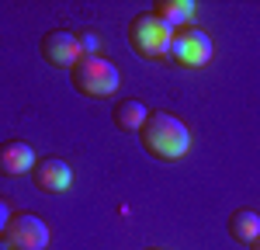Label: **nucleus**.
<instances>
[{"instance_id":"nucleus-11","label":"nucleus","mask_w":260,"mask_h":250,"mask_svg":"<svg viewBox=\"0 0 260 250\" xmlns=\"http://www.w3.org/2000/svg\"><path fill=\"white\" fill-rule=\"evenodd\" d=\"M153 14L160 21H167L174 32H180V28H187L191 18H194V4H191V0H160V4L153 7Z\"/></svg>"},{"instance_id":"nucleus-3","label":"nucleus","mask_w":260,"mask_h":250,"mask_svg":"<svg viewBox=\"0 0 260 250\" xmlns=\"http://www.w3.org/2000/svg\"><path fill=\"white\" fill-rule=\"evenodd\" d=\"M128 45L139 52L142 59H170V45H174V28L160 21L153 11L136 14L128 21Z\"/></svg>"},{"instance_id":"nucleus-5","label":"nucleus","mask_w":260,"mask_h":250,"mask_svg":"<svg viewBox=\"0 0 260 250\" xmlns=\"http://www.w3.org/2000/svg\"><path fill=\"white\" fill-rule=\"evenodd\" d=\"M49 240H52V233H49V226L42 223L39 215L14 212V219H11V226H7L0 243L7 250H45Z\"/></svg>"},{"instance_id":"nucleus-2","label":"nucleus","mask_w":260,"mask_h":250,"mask_svg":"<svg viewBox=\"0 0 260 250\" xmlns=\"http://www.w3.org/2000/svg\"><path fill=\"white\" fill-rule=\"evenodd\" d=\"M70 83L80 90L83 98L104 101V98H111V94L118 90L121 73L108 56H83V59L70 70Z\"/></svg>"},{"instance_id":"nucleus-12","label":"nucleus","mask_w":260,"mask_h":250,"mask_svg":"<svg viewBox=\"0 0 260 250\" xmlns=\"http://www.w3.org/2000/svg\"><path fill=\"white\" fill-rule=\"evenodd\" d=\"M77 35H80L83 56H101V35L98 32H77Z\"/></svg>"},{"instance_id":"nucleus-8","label":"nucleus","mask_w":260,"mask_h":250,"mask_svg":"<svg viewBox=\"0 0 260 250\" xmlns=\"http://www.w3.org/2000/svg\"><path fill=\"white\" fill-rule=\"evenodd\" d=\"M35 164H39V153H35L31 143H24V139H7V143H0V174H4V177L31 174Z\"/></svg>"},{"instance_id":"nucleus-4","label":"nucleus","mask_w":260,"mask_h":250,"mask_svg":"<svg viewBox=\"0 0 260 250\" xmlns=\"http://www.w3.org/2000/svg\"><path fill=\"white\" fill-rule=\"evenodd\" d=\"M215 56V45L208 39V32L201 28H180L174 32V45H170V59L177 63L180 70H205Z\"/></svg>"},{"instance_id":"nucleus-14","label":"nucleus","mask_w":260,"mask_h":250,"mask_svg":"<svg viewBox=\"0 0 260 250\" xmlns=\"http://www.w3.org/2000/svg\"><path fill=\"white\" fill-rule=\"evenodd\" d=\"M250 250H260V236H257V240H253V243H250Z\"/></svg>"},{"instance_id":"nucleus-15","label":"nucleus","mask_w":260,"mask_h":250,"mask_svg":"<svg viewBox=\"0 0 260 250\" xmlns=\"http://www.w3.org/2000/svg\"><path fill=\"white\" fill-rule=\"evenodd\" d=\"M146 250H160V247H146Z\"/></svg>"},{"instance_id":"nucleus-10","label":"nucleus","mask_w":260,"mask_h":250,"mask_svg":"<svg viewBox=\"0 0 260 250\" xmlns=\"http://www.w3.org/2000/svg\"><path fill=\"white\" fill-rule=\"evenodd\" d=\"M229 236H233L236 243H243V247H250L260 236V215L253 208H236V212L229 215Z\"/></svg>"},{"instance_id":"nucleus-1","label":"nucleus","mask_w":260,"mask_h":250,"mask_svg":"<svg viewBox=\"0 0 260 250\" xmlns=\"http://www.w3.org/2000/svg\"><path fill=\"white\" fill-rule=\"evenodd\" d=\"M139 143L153 160L174 164V160H184L191 153L194 139H191L187 122H180L177 115H170V111H149L146 125L139 129Z\"/></svg>"},{"instance_id":"nucleus-13","label":"nucleus","mask_w":260,"mask_h":250,"mask_svg":"<svg viewBox=\"0 0 260 250\" xmlns=\"http://www.w3.org/2000/svg\"><path fill=\"white\" fill-rule=\"evenodd\" d=\"M11 219H14V205L0 195V240H4V233H7V226H11Z\"/></svg>"},{"instance_id":"nucleus-9","label":"nucleus","mask_w":260,"mask_h":250,"mask_svg":"<svg viewBox=\"0 0 260 250\" xmlns=\"http://www.w3.org/2000/svg\"><path fill=\"white\" fill-rule=\"evenodd\" d=\"M146 118H149V111H146V104L136 101V98H121V101H115V108H111V122H115L118 132H136V136H139V129L146 125Z\"/></svg>"},{"instance_id":"nucleus-6","label":"nucleus","mask_w":260,"mask_h":250,"mask_svg":"<svg viewBox=\"0 0 260 250\" xmlns=\"http://www.w3.org/2000/svg\"><path fill=\"white\" fill-rule=\"evenodd\" d=\"M42 49V59L49 66H59V70H73L77 63L83 59V49H80V35L70 32V28H52L45 32L39 42Z\"/></svg>"},{"instance_id":"nucleus-7","label":"nucleus","mask_w":260,"mask_h":250,"mask_svg":"<svg viewBox=\"0 0 260 250\" xmlns=\"http://www.w3.org/2000/svg\"><path fill=\"white\" fill-rule=\"evenodd\" d=\"M31 184L39 188L42 195H62L66 188L73 184V170H70V164L59 160V157H45V160H39L35 170H31Z\"/></svg>"}]
</instances>
